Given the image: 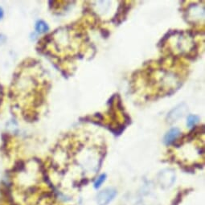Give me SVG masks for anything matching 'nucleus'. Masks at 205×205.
<instances>
[{"label":"nucleus","mask_w":205,"mask_h":205,"mask_svg":"<svg viewBox=\"0 0 205 205\" xmlns=\"http://www.w3.org/2000/svg\"><path fill=\"white\" fill-rule=\"evenodd\" d=\"M117 192L114 188L108 187L97 195V203L98 205H107L114 199Z\"/></svg>","instance_id":"obj_1"},{"label":"nucleus","mask_w":205,"mask_h":205,"mask_svg":"<svg viewBox=\"0 0 205 205\" xmlns=\"http://www.w3.org/2000/svg\"><path fill=\"white\" fill-rule=\"evenodd\" d=\"M175 173L172 170L170 169H166V170L163 171L159 174V181L160 183L161 186L163 187H169L173 184L174 181H175Z\"/></svg>","instance_id":"obj_2"},{"label":"nucleus","mask_w":205,"mask_h":205,"mask_svg":"<svg viewBox=\"0 0 205 205\" xmlns=\"http://www.w3.org/2000/svg\"><path fill=\"white\" fill-rule=\"evenodd\" d=\"M186 108L187 107L183 104V105H178L177 107L172 109L170 112V113H169L168 117H167V119L169 120V122H173L174 121H176L179 118H181L185 111H186Z\"/></svg>","instance_id":"obj_3"},{"label":"nucleus","mask_w":205,"mask_h":205,"mask_svg":"<svg viewBox=\"0 0 205 205\" xmlns=\"http://www.w3.org/2000/svg\"><path fill=\"white\" fill-rule=\"evenodd\" d=\"M180 134H181L180 130H179L178 128H173V129H171V130H169V131L166 133V134L165 135L163 142H164L165 144L167 145V146L172 144V143L179 138Z\"/></svg>","instance_id":"obj_4"},{"label":"nucleus","mask_w":205,"mask_h":205,"mask_svg":"<svg viewBox=\"0 0 205 205\" xmlns=\"http://www.w3.org/2000/svg\"><path fill=\"white\" fill-rule=\"evenodd\" d=\"M35 30L37 32H39V33H44V32H46L48 30V27L47 25V24L44 21L40 20L38 21L36 23V25H35Z\"/></svg>","instance_id":"obj_5"},{"label":"nucleus","mask_w":205,"mask_h":205,"mask_svg":"<svg viewBox=\"0 0 205 205\" xmlns=\"http://www.w3.org/2000/svg\"><path fill=\"white\" fill-rule=\"evenodd\" d=\"M199 122H200V118L196 116V115H189L187 117V125L188 127H192V126H196Z\"/></svg>","instance_id":"obj_6"},{"label":"nucleus","mask_w":205,"mask_h":205,"mask_svg":"<svg viewBox=\"0 0 205 205\" xmlns=\"http://www.w3.org/2000/svg\"><path fill=\"white\" fill-rule=\"evenodd\" d=\"M105 178H106V176H105V174H102V175H101V176L97 178V179L96 182L94 183L95 188H98V187H101V185L105 182Z\"/></svg>","instance_id":"obj_7"},{"label":"nucleus","mask_w":205,"mask_h":205,"mask_svg":"<svg viewBox=\"0 0 205 205\" xmlns=\"http://www.w3.org/2000/svg\"><path fill=\"white\" fill-rule=\"evenodd\" d=\"M3 15V9L0 8V18H2Z\"/></svg>","instance_id":"obj_8"}]
</instances>
